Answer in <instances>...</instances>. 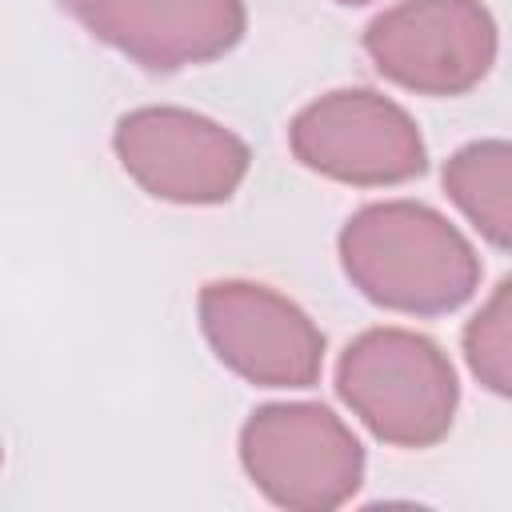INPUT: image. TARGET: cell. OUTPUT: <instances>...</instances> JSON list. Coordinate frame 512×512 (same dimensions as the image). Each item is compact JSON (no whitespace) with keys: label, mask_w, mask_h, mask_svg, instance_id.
Wrapping results in <instances>:
<instances>
[{"label":"cell","mask_w":512,"mask_h":512,"mask_svg":"<svg viewBox=\"0 0 512 512\" xmlns=\"http://www.w3.org/2000/svg\"><path fill=\"white\" fill-rule=\"evenodd\" d=\"M340 264L352 288L408 316L456 312L480 284V256L436 208L384 200L340 228Z\"/></svg>","instance_id":"obj_1"},{"label":"cell","mask_w":512,"mask_h":512,"mask_svg":"<svg viewBox=\"0 0 512 512\" xmlns=\"http://www.w3.org/2000/svg\"><path fill=\"white\" fill-rule=\"evenodd\" d=\"M336 392L376 440L396 448L444 440L460 404L452 360L408 328L360 332L336 364Z\"/></svg>","instance_id":"obj_2"},{"label":"cell","mask_w":512,"mask_h":512,"mask_svg":"<svg viewBox=\"0 0 512 512\" xmlns=\"http://www.w3.org/2000/svg\"><path fill=\"white\" fill-rule=\"evenodd\" d=\"M248 480L280 508L328 512L356 496L364 448L324 404H264L240 428Z\"/></svg>","instance_id":"obj_3"},{"label":"cell","mask_w":512,"mask_h":512,"mask_svg":"<svg viewBox=\"0 0 512 512\" xmlns=\"http://www.w3.org/2000/svg\"><path fill=\"white\" fill-rule=\"evenodd\" d=\"M292 156L340 184L384 188L424 172L428 152L416 120L372 88H336L288 124Z\"/></svg>","instance_id":"obj_4"},{"label":"cell","mask_w":512,"mask_h":512,"mask_svg":"<svg viewBox=\"0 0 512 512\" xmlns=\"http://www.w3.org/2000/svg\"><path fill=\"white\" fill-rule=\"evenodd\" d=\"M496 20L480 0H400L364 28V52L392 84L460 96L496 64Z\"/></svg>","instance_id":"obj_5"},{"label":"cell","mask_w":512,"mask_h":512,"mask_svg":"<svg viewBox=\"0 0 512 512\" xmlns=\"http://www.w3.org/2000/svg\"><path fill=\"white\" fill-rule=\"evenodd\" d=\"M112 148L120 168L156 200L224 204L248 176V144L212 116L148 104L116 120Z\"/></svg>","instance_id":"obj_6"},{"label":"cell","mask_w":512,"mask_h":512,"mask_svg":"<svg viewBox=\"0 0 512 512\" xmlns=\"http://www.w3.org/2000/svg\"><path fill=\"white\" fill-rule=\"evenodd\" d=\"M216 360L260 388H308L324 368V332L312 316L256 280H212L196 300Z\"/></svg>","instance_id":"obj_7"},{"label":"cell","mask_w":512,"mask_h":512,"mask_svg":"<svg viewBox=\"0 0 512 512\" xmlns=\"http://www.w3.org/2000/svg\"><path fill=\"white\" fill-rule=\"evenodd\" d=\"M100 44L148 72H176L232 52L248 28L244 0H60Z\"/></svg>","instance_id":"obj_8"},{"label":"cell","mask_w":512,"mask_h":512,"mask_svg":"<svg viewBox=\"0 0 512 512\" xmlns=\"http://www.w3.org/2000/svg\"><path fill=\"white\" fill-rule=\"evenodd\" d=\"M444 192L492 244H512V148L508 140H476L444 164Z\"/></svg>","instance_id":"obj_9"},{"label":"cell","mask_w":512,"mask_h":512,"mask_svg":"<svg viewBox=\"0 0 512 512\" xmlns=\"http://www.w3.org/2000/svg\"><path fill=\"white\" fill-rule=\"evenodd\" d=\"M464 356L488 392L496 396L512 392V284L508 280H500L488 304H480V312L468 320Z\"/></svg>","instance_id":"obj_10"},{"label":"cell","mask_w":512,"mask_h":512,"mask_svg":"<svg viewBox=\"0 0 512 512\" xmlns=\"http://www.w3.org/2000/svg\"><path fill=\"white\" fill-rule=\"evenodd\" d=\"M336 4H368V0H336Z\"/></svg>","instance_id":"obj_11"},{"label":"cell","mask_w":512,"mask_h":512,"mask_svg":"<svg viewBox=\"0 0 512 512\" xmlns=\"http://www.w3.org/2000/svg\"><path fill=\"white\" fill-rule=\"evenodd\" d=\"M0 460H4V448H0Z\"/></svg>","instance_id":"obj_12"}]
</instances>
